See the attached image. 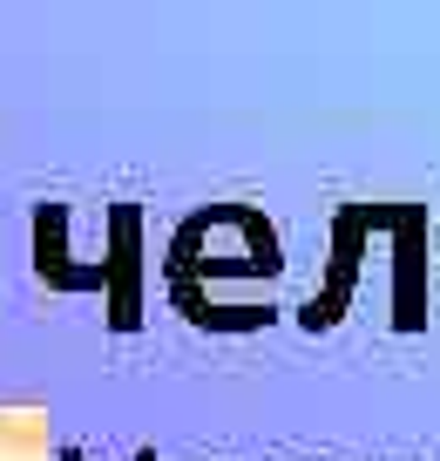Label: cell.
<instances>
[{
    "label": "cell",
    "mask_w": 440,
    "mask_h": 461,
    "mask_svg": "<svg viewBox=\"0 0 440 461\" xmlns=\"http://www.w3.org/2000/svg\"><path fill=\"white\" fill-rule=\"evenodd\" d=\"M0 447H14V455L48 447V420L41 414H0Z\"/></svg>",
    "instance_id": "cell-1"
}]
</instances>
